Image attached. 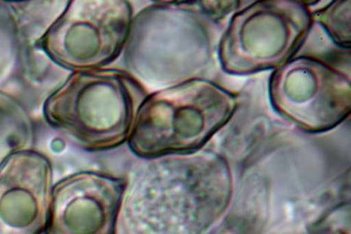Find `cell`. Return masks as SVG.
I'll list each match as a JSON object with an SVG mask.
<instances>
[{
    "label": "cell",
    "instance_id": "6da1fadb",
    "mask_svg": "<svg viewBox=\"0 0 351 234\" xmlns=\"http://www.w3.org/2000/svg\"><path fill=\"white\" fill-rule=\"evenodd\" d=\"M147 95L132 75L93 69L73 75L45 104L47 120L86 150L104 151L128 141Z\"/></svg>",
    "mask_w": 351,
    "mask_h": 234
},
{
    "label": "cell",
    "instance_id": "7a4b0ae2",
    "mask_svg": "<svg viewBox=\"0 0 351 234\" xmlns=\"http://www.w3.org/2000/svg\"><path fill=\"white\" fill-rule=\"evenodd\" d=\"M216 88L193 80L147 95L138 108L128 146L138 157L157 159L199 148L222 117Z\"/></svg>",
    "mask_w": 351,
    "mask_h": 234
},
{
    "label": "cell",
    "instance_id": "3957f363",
    "mask_svg": "<svg viewBox=\"0 0 351 234\" xmlns=\"http://www.w3.org/2000/svg\"><path fill=\"white\" fill-rule=\"evenodd\" d=\"M69 6L45 40L49 54L62 66L99 69L125 47L133 10L125 1H78Z\"/></svg>",
    "mask_w": 351,
    "mask_h": 234
},
{
    "label": "cell",
    "instance_id": "277c9868",
    "mask_svg": "<svg viewBox=\"0 0 351 234\" xmlns=\"http://www.w3.org/2000/svg\"><path fill=\"white\" fill-rule=\"evenodd\" d=\"M126 189L108 174L65 177L53 187L45 234H116Z\"/></svg>",
    "mask_w": 351,
    "mask_h": 234
},
{
    "label": "cell",
    "instance_id": "5b68a950",
    "mask_svg": "<svg viewBox=\"0 0 351 234\" xmlns=\"http://www.w3.org/2000/svg\"><path fill=\"white\" fill-rule=\"evenodd\" d=\"M52 167L39 153H14L0 166V234H45Z\"/></svg>",
    "mask_w": 351,
    "mask_h": 234
},
{
    "label": "cell",
    "instance_id": "8992f818",
    "mask_svg": "<svg viewBox=\"0 0 351 234\" xmlns=\"http://www.w3.org/2000/svg\"><path fill=\"white\" fill-rule=\"evenodd\" d=\"M31 132L26 112L19 104L0 98V166L14 153L26 146Z\"/></svg>",
    "mask_w": 351,
    "mask_h": 234
}]
</instances>
